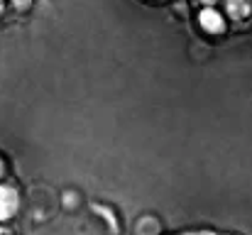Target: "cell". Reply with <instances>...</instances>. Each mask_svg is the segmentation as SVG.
<instances>
[{
    "mask_svg": "<svg viewBox=\"0 0 252 235\" xmlns=\"http://www.w3.org/2000/svg\"><path fill=\"white\" fill-rule=\"evenodd\" d=\"M201 2H206V5H211V2H216V0H201Z\"/></svg>",
    "mask_w": 252,
    "mask_h": 235,
    "instance_id": "cell-6",
    "label": "cell"
},
{
    "mask_svg": "<svg viewBox=\"0 0 252 235\" xmlns=\"http://www.w3.org/2000/svg\"><path fill=\"white\" fill-rule=\"evenodd\" d=\"M12 5H15L17 10H27V7H30V0H12Z\"/></svg>",
    "mask_w": 252,
    "mask_h": 235,
    "instance_id": "cell-4",
    "label": "cell"
},
{
    "mask_svg": "<svg viewBox=\"0 0 252 235\" xmlns=\"http://www.w3.org/2000/svg\"><path fill=\"white\" fill-rule=\"evenodd\" d=\"M225 5L235 20H245L250 15V0H225Z\"/></svg>",
    "mask_w": 252,
    "mask_h": 235,
    "instance_id": "cell-3",
    "label": "cell"
},
{
    "mask_svg": "<svg viewBox=\"0 0 252 235\" xmlns=\"http://www.w3.org/2000/svg\"><path fill=\"white\" fill-rule=\"evenodd\" d=\"M0 174H2V162H0Z\"/></svg>",
    "mask_w": 252,
    "mask_h": 235,
    "instance_id": "cell-7",
    "label": "cell"
},
{
    "mask_svg": "<svg viewBox=\"0 0 252 235\" xmlns=\"http://www.w3.org/2000/svg\"><path fill=\"white\" fill-rule=\"evenodd\" d=\"M0 12H2V0H0Z\"/></svg>",
    "mask_w": 252,
    "mask_h": 235,
    "instance_id": "cell-8",
    "label": "cell"
},
{
    "mask_svg": "<svg viewBox=\"0 0 252 235\" xmlns=\"http://www.w3.org/2000/svg\"><path fill=\"white\" fill-rule=\"evenodd\" d=\"M198 20H201V27L203 30H208V32H220L225 25H223V17H220V12H216V10H203L201 15H198Z\"/></svg>",
    "mask_w": 252,
    "mask_h": 235,
    "instance_id": "cell-2",
    "label": "cell"
},
{
    "mask_svg": "<svg viewBox=\"0 0 252 235\" xmlns=\"http://www.w3.org/2000/svg\"><path fill=\"white\" fill-rule=\"evenodd\" d=\"M15 211H17V191L10 186H0V221L12 218Z\"/></svg>",
    "mask_w": 252,
    "mask_h": 235,
    "instance_id": "cell-1",
    "label": "cell"
},
{
    "mask_svg": "<svg viewBox=\"0 0 252 235\" xmlns=\"http://www.w3.org/2000/svg\"><path fill=\"white\" fill-rule=\"evenodd\" d=\"M0 235H12V233H10L7 228H0Z\"/></svg>",
    "mask_w": 252,
    "mask_h": 235,
    "instance_id": "cell-5",
    "label": "cell"
}]
</instances>
